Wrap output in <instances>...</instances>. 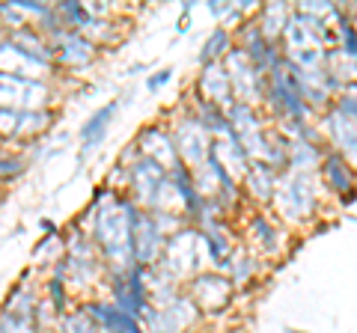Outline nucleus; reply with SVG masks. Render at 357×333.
I'll use <instances>...</instances> for the list:
<instances>
[{
  "label": "nucleus",
  "mask_w": 357,
  "mask_h": 333,
  "mask_svg": "<svg viewBox=\"0 0 357 333\" xmlns=\"http://www.w3.org/2000/svg\"><path fill=\"white\" fill-rule=\"evenodd\" d=\"M334 110H340L343 117L357 119V83H349V87H343L340 92H336Z\"/></svg>",
  "instance_id": "obj_4"
},
{
  "label": "nucleus",
  "mask_w": 357,
  "mask_h": 333,
  "mask_svg": "<svg viewBox=\"0 0 357 333\" xmlns=\"http://www.w3.org/2000/svg\"><path fill=\"white\" fill-rule=\"evenodd\" d=\"M336 18H340V42H343V48L340 51L345 54V57H351V60H357V21L351 18V12L349 9H343L336 6V12H334Z\"/></svg>",
  "instance_id": "obj_3"
},
{
  "label": "nucleus",
  "mask_w": 357,
  "mask_h": 333,
  "mask_svg": "<svg viewBox=\"0 0 357 333\" xmlns=\"http://www.w3.org/2000/svg\"><path fill=\"white\" fill-rule=\"evenodd\" d=\"M327 134H331V146L336 155H343L351 167H357V119L343 117L340 110L327 113Z\"/></svg>",
  "instance_id": "obj_2"
},
{
  "label": "nucleus",
  "mask_w": 357,
  "mask_h": 333,
  "mask_svg": "<svg viewBox=\"0 0 357 333\" xmlns=\"http://www.w3.org/2000/svg\"><path fill=\"white\" fill-rule=\"evenodd\" d=\"M322 179L334 194L343 196V203H351L357 196V170L336 152H327L322 158Z\"/></svg>",
  "instance_id": "obj_1"
}]
</instances>
